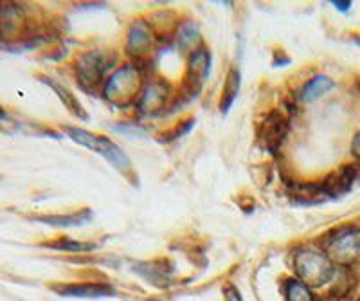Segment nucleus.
Masks as SVG:
<instances>
[{
    "mask_svg": "<svg viewBox=\"0 0 360 301\" xmlns=\"http://www.w3.org/2000/svg\"><path fill=\"white\" fill-rule=\"evenodd\" d=\"M60 293H63V296H103L110 290L101 285H69L60 289Z\"/></svg>",
    "mask_w": 360,
    "mask_h": 301,
    "instance_id": "15",
    "label": "nucleus"
},
{
    "mask_svg": "<svg viewBox=\"0 0 360 301\" xmlns=\"http://www.w3.org/2000/svg\"><path fill=\"white\" fill-rule=\"evenodd\" d=\"M294 265L297 276L308 287H321L335 274V267L330 256L317 249H301L295 252Z\"/></svg>",
    "mask_w": 360,
    "mask_h": 301,
    "instance_id": "1",
    "label": "nucleus"
},
{
    "mask_svg": "<svg viewBox=\"0 0 360 301\" xmlns=\"http://www.w3.org/2000/svg\"><path fill=\"white\" fill-rule=\"evenodd\" d=\"M287 301H314V296L303 281L290 280L287 283Z\"/></svg>",
    "mask_w": 360,
    "mask_h": 301,
    "instance_id": "16",
    "label": "nucleus"
},
{
    "mask_svg": "<svg viewBox=\"0 0 360 301\" xmlns=\"http://www.w3.org/2000/svg\"><path fill=\"white\" fill-rule=\"evenodd\" d=\"M330 260L340 265H352L360 256V231L359 229H342L337 233L328 245Z\"/></svg>",
    "mask_w": 360,
    "mask_h": 301,
    "instance_id": "4",
    "label": "nucleus"
},
{
    "mask_svg": "<svg viewBox=\"0 0 360 301\" xmlns=\"http://www.w3.org/2000/svg\"><path fill=\"white\" fill-rule=\"evenodd\" d=\"M6 117H8V112H6V108L0 105V121H4Z\"/></svg>",
    "mask_w": 360,
    "mask_h": 301,
    "instance_id": "21",
    "label": "nucleus"
},
{
    "mask_svg": "<svg viewBox=\"0 0 360 301\" xmlns=\"http://www.w3.org/2000/svg\"><path fill=\"white\" fill-rule=\"evenodd\" d=\"M105 63H107V56L99 53V51L83 54L78 63H76V72H78L82 87L94 89L96 85L103 82V78L107 75V65Z\"/></svg>",
    "mask_w": 360,
    "mask_h": 301,
    "instance_id": "5",
    "label": "nucleus"
},
{
    "mask_svg": "<svg viewBox=\"0 0 360 301\" xmlns=\"http://www.w3.org/2000/svg\"><path fill=\"white\" fill-rule=\"evenodd\" d=\"M166 99H168V87L162 82L148 83V87L144 89V92H141L139 98L141 112L148 116L159 114L166 105Z\"/></svg>",
    "mask_w": 360,
    "mask_h": 301,
    "instance_id": "9",
    "label": "nucleus"
},
{
    "mask_svg": "<svg viewBox=\"0 0 360 301\" xmlns=\"http://www.w3.org/2000/svg\"><path fill=\"white\" fill-rule=\"evenodd\" d=\"M238 91H240V72L238 70H231L229 76H227V83H225L224 89V98H221V110L227 112L231 108V105L234 103L236 99Z\"/></svg>",
    "mask_w": 360,
    "mask_h": 301,
    "instance_id": "14",
    "label": "nucleus"
},
{
    "mask_svg": "<svg viewBox=\"0 0 360 301\" xmlns=\"http://www.w3.org/2000/svg\"><path fill=\"white\" fill-rule=\"evenodd\" d=\"M197 38V30L195 27H191V25H188V27H184V30L180 31L179 34V40L182 46H189V44H193V40Z\"/></svg>",
    "mask_w": 360,
    "mask_h": 301,
    "instance_id": "18",
    "label": "nucleus"
},
{
    "mask_svg": "<svg viewBox=\"0 0 360 301\" xmlns=\"http://www.w3.org/2000/svg\"><path fill=\"white\" fill-rule=\"evenodd\" d=\"M92 213L89 210H83L79 213L74 214H49V217H38L37 220L44 224H51V226H82V224L89 222Z\"/></svg>",
    "mask_w": 360,
    "mask_h": 301,
    "instance_id": "12",
    "label": "nucleus"
},
{
    "mask_svg": "<svg viewBox=\"0 0 360 301\" xmlns=\"http://www.w3.org/2000/svg\"><path fill=\"white\" fill-rule=\"evenodd\" d=\"M355 177H356V172L352 168V166L340 168L339 172H335V174L328 175V177L324 179L323 184H321L323 186L324 195H326L328 198L344 195L346 191L349 190V188H352Z\"/></svg>",
    "mask_w": 360,
    "mask_h": 301,
    "instance_id": "10",
    "label": "nucleus"
},
{
    "mask_svg": "<svg viewBox=\"0 0 360 301\" xmlns=\"http://www.w3.org/2000/svg\"><path fill=\"white\" fill-rule=\"evenodd\" d=\"M41 82L47 83V85H49V87L53 89L54 92H56L58 98L62 99L63 105H65V107L69 108V110L72 112V114H76V116H78V117H83V120H85V117H86L85 110H83V108H82V105H79L78 99L74 98L72 92H69L65 87H63V85H60V83L53 82V79H49V78H41Z\"/></svg>",
    "mask_w": 360,
    "mask_h": 301,
    "instance_id": "13",
    "label": "nucleus"
},
{
    "mask_svg": "<svg viewBox=\"0 0 360 301\" xmlns=\"http://www.w3.org/2000/svg\"><path fill=\"white\" fill-rule=\"evenodd\" d=\"M352 152H353V155H355L356 159H359V161H360V132L356 134L355 139H353V143H352Z\"/></svg>",
    "mask_w": 360,
    "mask_h": 301,
    "instance_id": "19",
    "label": "nucleus"
},
{
    "mask_svg": "<svg viewBox=\"0 0 360 301\" xmlns=\"http://www.w3.org/2000/svg\"><path fill=\"white\" fill-rule=\"evenodd\" d=\"M153 41H155V37H153L150 25L144 20H137L131 24L130 33H128V53L141 58V56H146L153 47Z\"/></svg>",
    "mask_w": 360,
    "mask_h": 301,
    "instance_id": "7",
    "label": "nucleus"
},
{
    "mask_svg": "<svg viewBox=\"0 0 360 301\" xmlns=\"http://www.w3.org/2000/svg\"><path fill=\"white\" fill-rule=\"evenodd\" d=\"M45 245H47V248L58 249V251H70V252H82V251H89V249H92L90 243L74 242V240H69V238L56 240V242H47Z\"/></svg>",
    "mask_w": 360,
    "mask_h": 301,
    "instance_id": "17",
    "label": "nucleus"
},
{
    "mask_svg": "<svg viewBox=\"0 0 360 301\" xmlns=\"http://www.w3.org/2000/svg\"><path fill=\"white\" fill-rule=\"evenodd\" d=\"M229 301H240V297L236 296V293H234V294H229Z\"/></svg>",
    "mask_w": 360,
    "mask_h": 301,
    "instance_id": "22",
    "label": "nucleus"
},
{
    "mask_svg": "<svg viewBox=\"0 0 360 301\" xmlns=\"http://www.w3.org/2000/svg\"><path fill=\"white\" fill-rule=\"evenodd\" d=\"M141 94V75L137 67L124 65L112 75L105 85V98L115 107H128Z\"/></svg>",
    "mask_w": 360,
    "mask_h": 301,
    "instance_id": "2",
    "label": "nucleus"
},
{
    "mask_svg": "<svg viewBox=\"0 0 360 301\" xmlns=\"http://www.w3.org/2000/svg\"><path fill=\"white\" fill-rule=\"evenodd\" d=\"M211 69V56L205 49H195L189 56V72L186 78V92L197 96Z\"/></svg>",
    "mask_w": 360,
    "mask_h": 301,
    "instance_id": "6",
    "label": "nucleus"
},
{
    "mask_svg": "<svg viewBox=\"0 0 360 301\" xmlns=\"http://www.w3.org/2000/svg\"><path fill=\"white\" fill-rule=\"evenodd\" d=\"M333 87H335V83L328 78V76L324 75L315 76V78H311L310 82L304 83V87L301 89V99H303L304 103H311V101L319 99L321 96H324L326 92L332 91Z\"/></svg>",
    "mask_w": 360,
    "mask_h": 301,
    "instance_id": "11",
    "label": "nucleus"
},
{
    "mask_svg": "<svg viewBox=\"0 0 360 301\" xmlns=\"http://www.w3.org/2000/svg\"><path fill=\"white\" fill-rule=\"evenodd\" d=\"M287 136V123L279 116L278 112H272L265 117L262 124V132H259V137H262V143L265 145V148H269L270 152H276V150L281 146L283 139Z\"/></svg>",
    "mask_w": 360,
    "mask_h": 301,
    "instance_id": "8",
    "label": "nucleus"
},
{
    "mask_svg": "<svg viewBox=\"0 0 360 301\" xmlns=\"http://www.w3.org/2000/svg\"><path fill=\"white\" fill-rule=\"evenodd\" d=\"M333 6H335L337 9H339V11H348L349 8H352V2H333Z\"/></svg>",
    "mask_w": 360,
    "mask_h": 301,
    "instance_id": "20",
    "label": "nucleus"
},
{
    "mask_svg": "<svg viewBox=\"0 0 360 301\" xmlns=\"http://www.w3.org/2000/svg\"><path fill=\"white\" fill-rule=\"evenodd\" d=\"M65 132L72 141H76V143H79V145L86 146V148L90 150H94V152H98L99 155L105 157V159H107L110 165H114L115 168L127 169L128 166H130V159L127 157V153L119 148L115 143H112L110 139H107V137H98L96 134L86 132V130H83V128H74V127H67Z\"/></svg>",
    "mask_w": 360,
    "mask_h": 301,
    "instance_id": "3",
    "label": "nucleus"
}]
</instances>
